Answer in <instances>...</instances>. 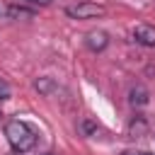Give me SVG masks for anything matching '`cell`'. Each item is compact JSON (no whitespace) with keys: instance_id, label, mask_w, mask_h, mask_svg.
I'll list each match as a JSON object with an SVG mask.
<instances>
[{"instance_id":"1","label":"cell","mask_w":155,"mask_h":155,"mask_svg":"<svg viewBox=\"0 0 155 155\" xmlns=\"http://www.w3.org/2000/svg\"><path fill=\"white\" fill-rule=\"evenodd\" d=\"M5 136L15 153H29L36 145V131L27 121H19V119H12L5 124Z\"/></svg>"},{"instance_id":"2","label":"cell","mask_w":155,"mask_h":155,"mask_svg":"<svg viewBox=\"0 0 155 155\" xmlns=\"http://www.w3.org/2000/svg\"><path fill=\"white\" fill-rule=\"evenodd\" d=\"M104 12H107V7L102 2H92V0H82L78 5L65 7V15L73 19H94V17H102Z\"/></svg>"},{"instance_id":"3","label":"cell","mask_w":155,"mask_h":155,"mask_svg":"<svg viewBox=\"0 0 155 155\" xmlns=\"http://www.w3.org/2000/svg\"><path fill=\"white\" fill-rule=\"evenodd\" d=\"M107 44H109V36H107V31H102V29H92V31H87L85 34V46L90 48V51H104L107 48Z\"/></svg>"},{"instance_id":"4","label":"cell","mask_w":155,"mask_h":155,"mask_svg":"<svg viewBox=\"0 0 155 155\" xmlns=\"http://www.w3.org/2000/svg\"><path fill=\"white\" fill-rule=\"evenodd\" d=\"M133 39L140 44V46H155V27H150V24H138L136 29H133Z\"/></svg>"},{"instance_id":"5","label":"cell","mask_w":155,"mask_h":155,"mask_svg":"<svg viewBox=\"0 0 155 155\" xmlns=\"http://www.w3.org/2000/svg\"><path fill=\"white\" fill-rule=\"evenodd\" d=\"M148 133V121L143 116H133L131 124H128V136L131 138H143Z\"/></svg>"},{"instance_id":"6","label":"cell","mask_w":155,"mask_h":155,"mask_svg":"<svg viewBox=\"0 0 155 155\" xmlns=\"http://www.w3.org/2000/svg\"><path fill=\"white\" fill-rule=\"evenodd\" d=\"M148 99H150V97H148V90H145L143 85H136V87L128 92V102H131L133 107H145Z\"/></svg>"},{"instance_id":"7","label":"cell","mask_w":155,"mask_h":155,"mask_svg":"<svg viewBox=\"0 0 155 155\" xmlns=\"http://www.w3.org/2000/svg\"><path fill=\"white\" fill-rule=\"evenodd\" d=\"M34 87H36L39 92H44V94H48V92L53 90V80H51V78H39V80L34 82Z\"/></svg>"},{"instance_id":"8","label":"cell","mask_w":155,"mask_h":155,"mask_svg":"<svg viewBox=\"0 0 155 155\" xmlns=\"http://www.w3.org/2000/svg\"><path fill=\"white\" fill-rule=\"evenodd\" d=\"M80 126H82L85 136H94V133H97V126L92 124V119H82V124H80Z\"/></svg>"},{"instance_id":"9","label":"cell","mask_w":155,"mask_h":155,"mask_svg":"<svg viewBox=\"0 0 155 155\" xmlns=\"http://www.w3.org/2000/svg\"><path fill=\"white\" fill-rule=\"evenodd\" d=\"M5 99H10V85L0 78V102H5Z\"/></svg>"},{"instance_id":"10","label":"cell","mask_w":155,"mask_h":155,"mask_svg":"<svg viewBox=\"0 0 155 155\" xmlns=\"http://www.w3.org/2000/svg\"><path fill=\"white\" fill-rule=\"evenodd\" d=\"M10 15H15V17H31V12H24V10H17V7H10Z\"/></svg>"},{"instance_id":"11","label":"cell","mask_w":155,"mask_h":155,"mask_svg":"<svg viewBox=\"0 0 155 155\" xmlns=\"http://www.w3.org/2000/svg\"><path fill=\"white\" fill-rule=\"evenodd\" d=\"M121 155H153V153H148V150H126Z\"/></svg>"},{"instance_id":"12","label":"cell","mask_w":155,"mask_h":155,"mask_svg":"<svg viewBox=\"0 0 155 155\" xmlns=\"http://www.w3.org/2000/svg\"><path fill=\"white\" fill-rule=\"evenodd\" d=\"M29 2H34V5H51L53 0H29Z\"/></svg>"},{"instance_id":"13","label":"cell","mask_w":155,"mask_h":155,"mask_svg":"<svg viewBox=\"0 0 155 155\" xmlns=\"http://www.w3.org/2000/svg\"><path fill=\"white\" fill-rule=\"evenodd\" d=\"M44 155H51V153H44Z\"/></svg>"}]
</instances>
